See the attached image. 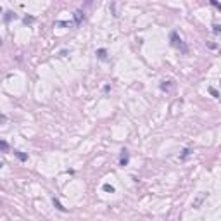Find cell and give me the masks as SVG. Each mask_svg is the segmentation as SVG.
<instances>
[{
    "instance_id": "12",
    "label": "cell",
    "mask_w": 221,
    "mask_h": 221,
    "mask_svg": "<svg viewBox=\"0 0 221 221\" xmlns=\"http://www.w3.org/2000/svg\"><path fill=\"white\" fill-rule=\"evenodd\" d=\"M102 188H104V192H107V193H114V192H116V190H114V187H113V185H109V183H105Z\"/></svg>"
},
{
    "instance_id": "18",
    "label": "cell",
    "mask_w": 221,
    "mask_h": 221,
    "mask_svg": "<svg viewBox=\"0 0 221 221\" xmlns=\"http://www.w3.org/2000/svg\"><path fill=\"white\" fill-rule=\"evenodd\" d=\"M109 92H111V85H105V86H104V93H109Z\"/></svg>"
},
{
    "instance_id": "20",
    "label": "cell",
    "mask_w": 221,
    "mask_h": 221,
    "mask_svg": "<svg viewBox=\"0 0 221 221\" xmlns=\"http://www.w3.org/2000/svg\"><path fill=\"white\" fill-rule=\"evenodd\" d=\"M0 47H2V40H0Z\"/></svg>"
},
{
    "instance_id": "1",
    "label": "cell",
    "mask_w": 221,
    "mask_h": 221,
    "mask_svg": "<svg viewBox=\"0 0 221 221\" xmlns=\"http://www.w3.org/2000/svg\"><path fill=\"white\" fill-rule=\"evenodd\" d=\"M169 45L173 48H178L183 55H188V47H187V43L183 40H181V36L178 35V31H171L169 33Z\"/></svg>"
},
{
    "instance_id": "17",
    "label": "cell",
    "mask_w": 221,
    "mask_h": 221,
    "mask_svg": "<svg viewBox=\"0 0 221 221\" xmlns=\"http://www.w3.org/2000/svg\"><path fill=\"white\" fill-rule=\"evenodd\" d=\"M206 45H207L209 48H213V50H214V48H218V43H206Z\"/></svg>"
},
{
    "instance_id": "8",
    "label": "cell",
    "mask_w": 221,
    "mask_h": 221,
    "mask_svg": "<svg viewBox=\"0 0 221 221\" xmlns=\"http://www.w3.org/2000/svg\"><path fill=\"white\" fill-rule=\"evenodd\" d=\"M14 156L17 157V159H19V161H28V154L26 152H21V150H14Z\"/></svg>"
},
{
    "instance_id": "14",
    "label": "cell",
    "mask_w": 221,
    "mask_h": 221,
    "mask_svg": "<svg viewBox=\"0 0 221 221\" xmlns=\"http://www.w3.org/2000/svg\"><path fill=\"white\" fill-rule=\"evenodd\" d=\"M209 93L214 97V99H219V93H218V90H216V88H213V86H209Z\"/></svg>"
},
{
    "instance_id": "4",
    "label": "cell",
    "mask_w": 221,
    "mask_h": 221,
    "mask_svg": "<svg viewBox=\"0 0 221 221\" xmlns=\"http://www.w3.org/2000/svg\"><path fill=\"white\" fill-rule=\"evenodd\" d=\"M95 55L99 57L100 60H109V54H107V50H105V48H97Z\"/></svg>"
},
{
    "instance_id": "11",
    "label": "cell",
    "mask_w": 221,
    "mask_h": 221,
    "mask_svg": "<svg viewBox=\"0 0 221 221\" xmlns=\"http://www.w3.org/2000/svg\"><path fill=\"white\" fill-rule=\"evenodd\" d=\"M35 21H36L35 16H24V17H23V23H24V24H33Z\"/></svg>"
},
{
    "instance_id": "5",
    "label": "cell",
    "mask_w": 221,
    "mask_h": 221,
    "mask_svg": "<svg viewBox=\"0 0 221 221\" xmlns=\"http://www.w3.org/2000/svg\"><path fill=\"white\" fill-rule=\"evenodd\" d=\"M192 152H193V150L190 149V147L183 149V150H181V154H180V159H181V161H185V159H188V157L192 156Z\"/></svg>"
},
{
    "instance_id": "3",
    "label": "cell",
    "mask_w": 221,
    "mask_h": 221,
    "mask_svg": "<svg viewBox=\"0 0 221 221\" xmlns=\"http://www.w3.org/2000/svg\"><path fill=\"white\" fill-rule=\"evenodd\" d=\"M73 16H74V24H76V26H80V24L83 23V19H85V12L81 11V9H76Z\"/></svg>"
},
{
    "instance_id": "19",
    "label": "cell",
    "mask_w": 221,
    "mask_h": 221,
    "mask_svg": "<svg viewBox=\"0 0 221 221\" xmlns=\"http://www.w3.org/2000/svg\"><path fill=\"white\" fill-rule=\"evenodd\" d=\"M4 164H5V162H4V161H0V169L4 168Z\"/></svg>"
},
{
    "instance_id": "21",
    "label": "cell",
    "mask_w": 221,
    "mask_h": 221,
    "mask_svg": "<svg viewBox=\"0 0 221 221\" xmlns=\"http://www.w3.org/2000/svg\"><path fill=\"white\" fill-rule=\"evenodd\" d=\"M0 14H2V7H0Z\"/></svg>"
},
{
    "instance_id": "2",
    "label": "cell",
    "mask_w": 221,
    "mask_h": 221,
    "mask_svg": "<svg viewBox=\"0 0 221 221\" xmlns=\"http://www.w3.org/2000/svg\"><path fill=\"white\" fill-rule=\"evenodd\" d=\"M128 162H130V152H128V149H121V152H119V166L121 168H125V166H128Z\"/></svg>"
},
{
    "instance_id": "9",
    "label": "cell",
    "mask_w": 221,
    "mask_h": 221,
    "mask_svg": "<svg viewBox=\"0 0 221 221\" xmlns=\"http://www.w3.org/2000/svg\"><path fill=\"white\" fill-rule=\"evenodd\" d=\"M16 17H17V16L14 14V12H11V11L4 14V21H5V23H11V21H12V19H16Z\"/></svg>"
},
{
    "instance_id": "10",
    "label": "cell",
    "mask_w": 221,
    "mask_h": 221,
    "mask_svg": "<svg viewBox=\"0 0 221 221\" xmlns=\"http://www.w3.org/2000/svg\"><path fill=\"white\" fill-rule=\"evenodd\" d=\"M11 150V147H9V144L5 140H0V152H9Z\"/></svg>"
},
{
    "instance_id": "6",
    "label": "cell",
    "mask_w": 221,
    "mask_h": 221,
    "mask_svg": "<svg viewBox=\"0 0 221 221\" xmlns=\"http://www.w3.org/2000/svg\"><path fill=\"white\" fill-rule=\"evenodd\" d=\"M52 204L55 206V209H57V211H60V213H68V209H66L64 206H62V204L59 202V199H55V197H54V199H52Z\"/></svg>"
},
{
    "instance_id": "15",
    "label": "cell",
    "mask_w": 221,
    "mask_h": 221,
    "mask_svg": "<svg viewBox=\"0 0 221 221\" xmlns=\"http://www.w3.org/2000/svg\"><path fill=\"white\" fill-rule=\"evenodd\" d=\"M211 4H213L214 7H216V9H219V11H221V4H219V2H218V0H211Z\"/></svg>"
},
{
    "instance_id": "7",
    "label": "cell",
    "mask_w": 221,
    "mask_h": 221,
    "mask_svg": "<svg viewBox=\"0 0 221 221\" xmlns=\"http://www.w3.org/2000/svg\"><path fill=\"white\" fill-rule=\"evenodd\" d=\"M171 85H173V81H161L159 83V88L162 90V92H169V88H171Z\"/></svg>"
},
{
    "instance_id": "13",
    "label": "cell",
    "mask_w": 221,
    "mask_h": 221,
    "mask_svg": "<svg viewBox=\"0 0 221 221\" xmlns=\"http://www.w3.org/2000/svg\"><path fill=\"white\" fill-rule=\"evenodd\" d=\"M213 33H214V35H219V33H221V24H218V23L213 24Z\"/></svg>"
},
{
    "instance_id": "16",
    "label": "cell",
    "mask_w": 221,
    "mask_h": 221,
    "mask_svg": "<svg viewBox=\"0 0 221 221\" xmlns=\"http://www.w3.org/2000/svg\"><path fill=\"white\" fill-rule=\"evenodd\" d=\"M7 121V116L5 114H0V123H5Z\"/></svg>"
}]
</instances>
